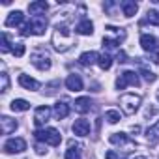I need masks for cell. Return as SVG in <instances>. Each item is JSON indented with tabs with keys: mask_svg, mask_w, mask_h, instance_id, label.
Segmentation results:
<instances>
[{
	"mask_svg": "<svg viewBox=\"0 0 159 159\" xmlns=\"http://www.w3.org/2000/svg\"><path fill=\"white\" fill-rule=\"evenodd\" d=\"M17 122L15 120H11L10 116H2L0 118V131H2V135H10V133H13L15 129H17Z\"/></svg>",
	"mask_w": 159,
	"mask_h": 159,
	"instance_id": "4fadbf2b",
	"label": "cell"
},
{
	"mask_svg": "<svg viewBox=\"0 0 159 159\" xmlns=\"http://www.w3.org/2000/svg\"><path fill=\"white\" fill-rule=\"evenodd\" d=\"M36 140L38 142H43V144H51V146H58L62 142V135L58 129L54 127H45V129H38L34 133Z\"/></svg>",
	"mask_w": 159,
	"mask_h": 159,
	"instance_id": "7a4b0ae2",
	"label": "cell"
},
{
	"mask_svg": "<svg viewBox=\"0 0 159 159\" xmlns=\"http://www.w3.org/2000/svg\"><path fill=\"white\" fill-rule=\"evenodd\" d=\"M36 153H39V155L47 153V144H41V142H38V144H36Z\"/></svg>",
	"mask_w": 159,
	"mask_h": 159,
	"instance_id": "1f68e13d",
	"label": "cell"
},
{
	"mask_svg": "<svg viewBox=\"0 0 159 159\" xmlns=\"http://www.w3.org/2000/svg\"><path fill=\"white\" fill-rule=\"evenodd\" d=\"M140 101H142V98L140 96H137V94H124L122 98H120V105H122V111L125 112V114H135L137 111H139V107H140Z\"/></svg>",
	"mask_w": 159,
	"mask_h": 159,
	"instance_id": "5b68a950",
	"label": "cell"
},
{
	"mask_svg": "<svg viewBox=\"0 0 159 159\" xmlns=\"http://www.w3.org/2000/svg\"><path fill=\"white\" fill-rule=\"evenodd\" d=\"M47 10H49V4L45 2V0H38V2L28 4V11H30L32 17H43Z\"/></svg>",
	"mask_w": 159,
	"mask_h": 159,
	"instance_id": "30bf717a",
	"label": "cell"
},
{
	"mask_svg": "<svg viewBox=\"0 0 159 159\" xmlns=\"http://www.w3.org/2000/svg\"><path fill=\"white\" fill-rule=\"evenodd\" d=\"M66 86H67V90H71V92H81L83 90V79L79 77V75H69L67 79H66Z\"/></svg>",
	"mask_w": 159,
	"mask_h": 159,
	"instance_id": "5bb4252c",
	"label": "cell"
},
{
	"mask_svg": "<svg viewBox=\"0 0 159 159\" xmlns=\"http://www.w3.org/2000/svg\"><path fill=\"white\" fill-rule=\"evenodd\" d=\"M52 43H54L56 51H60V52L67 51L73 45V34H71V30L66 25H56L54 34H52Z\"/></svg>",
	"mask_w": 159,
	"mask_h": 159,
	"instance_id": "6da1fadb",
	"label": "cell"
},
{
	"mask_svg": "<svg viewBox=\"0 0 159 159\" xmlns=\"http://www.w3.org/2000/svg\"><path fill=\"white\" fill-rule=\"evenodd\" d=\"M49 118H51V109H49L47 105H41V107L36 109V112H34V124H36V125L47 124Z\"/></svg>",
	"mask_w": 159,
	"mask_h": 159,
	"instance_id": "9c48e42d",
	"label": "cell"
},
{
	"mask_svg": "<svg viewBox=\"0 0 159 159\" xmlns=\"http://www.w3.org/2000/svg\"><path fill=\"white\" fill-rule=\"evenodd\" d=\"M139 84H140V79H139L137 71H124L116 79V88L118 90H124L127 86H139Z\"/></svg>",
	"mask_w": 159,
	"mask_h": 159,
	"instance_id": "8992f818",
	"label": "cell"
},
{
	"mask_svg": "<svg viewBox=\"0 0 159 159\" xmlns=\"http://www.w3.org/2000/svg\"><path fill=\"white\" fill-rule=\"evenodd\" d=\"M135 159H148V157H142V155H137Z\"/></svg>",
	"mask_w": 159,
	"mask_h": 159,
	"instance_id": "d590c367",
	"label": "cell"
},
{
	"mask_svg": "<svg viewBox=\"0 0 159 159\" xmlns=\"http://www.w3.org/2000/svg\"><path fill=\"white\" fill-rule=\"evenodd\" d=\"M98 62H99V54L94 52V51H86V52H83L79 56V64L81 66H94Z\"/></svg>",
	"mask_w": 159,
	"mask_h": 159,
	"instance_id": "9a60e30c",
	"label": "cell"
},
{
	"mask_svg": "<svg viewBox=\"0 0 159 159\" xmlns=\"http://www.w3.org/2000/svg\"><path fill=\"white\" fill-rule=\"evenodd\" d=\"M10 51V43H8V34L4 32L2 34V52H8Z\"/></svg>",
	"mask_w": 159,
	"mask_h": 159,
	"instance_id": "4dcf8cb0",
	"label": "cell"
},
{
	"mask_svg": "<svg viewBox=\"0 0 159 159\" xmlns=\"http://www.w3.org/2000/svg\"><path fill=\"white\" fill-rule=\"evenodd\" d=\"M105 157H107V159H118L114 152H107V155H105Z\"/></svg>",
	"mask_w": 159,
	"mask_h": 159,
	"instance_id": "836d02e7",
	"label": "cell"
},
{
	"mask_svg": "<svg viewBox=\"0 0 159 159\" xmlns=\"http://www.w3.org/2000/svg\"><path fill=\"white\" fill-rule=\"evenodd\" d=\"M26 150V142L23 139H8L4 142V152L6 153H21Z\"/></svg>",
	"mask_w": 159,
	"mask_h": 159,
	"instance_id": "ba28073f",
	"label": "cell"
},
{
	"mask_svg": "<svg viewBox=\"0 0 159 159\" xmlns=\"http://www.w3.org/2000/svg\"><path fill=\"white\" fill-rule=\"evenodd\" d=\"M23 19H25V15H23V11H19V10H15V11H11L8 17H6V21H4V25L6 26H19L21 23H23Z\"/></svg>",
	"mask_w": 159,
	"mask_h": 159,
	"instance_id": "ac0fdd59",
	"label": "cell"
},
{
	"mask_svg": "<svg viewBox=\"0 0 159 159\" xmlns=\"http://www.w3.org/2000/svg\"><path fill=\"white\" fill-rule=\"evenodd\" d=\"M146 23H152V25H157V26H159V13L153 11V10H150V11H148V17H146L140 25H146Z\"/></svg>",
	"mask_w": 159,
	"mask_h": 159,
	"instance_id": "484cf974",
	"label": "cell"
},
{
	"mask_svg": "<svg viewBox=\"0 0 159 159\" xmlns=\"http://www.w3.org/2000/svg\"><path fill=\"white\" fill-rule=\"evenodd\" d=\"M146 139H148L150 144H157L159 142V120H157V124H153L152 127L146 129Z\"/></svg>",
	"mask_w": 159,
	"mask_h": 159,
	"instance_id": "ffe728a7",
	"label": "cell"
},
{
	"mask_svg": "<svg viewBox=\"0 0 159 159\" xmlns=\"http://www.w3.org/2000/svg\"><path fill=\"white\" fill-rule=\"evenodd\" d=\"M120 6H122V11H124L125 17H133L137 13V10H139V4L133 2V0H125V2H122Z\"/></svg>",
	"mask_w": 159,
	"mask_h": 159,
	"instance_id": "44dd1931",
	"label": "cell"
},
{
	"mask_svg": "<svg viewBox=\"0 0 159 159\" xmlns=\"http://www.w3.org/2000/svg\"><path fill=\"white\" fill-rule=\"evenodd\" d=\"M66 159H81V146L69 142V150L66 152Z\"/></svg>",
	"mask_w": 159,
	"mask_h": 159,
	"instance_id": "cb8c5ba5",
	"label": "cell"
},
{
	"mask_svg": "<svg viewBox=\"0 0 159 159\" xmlns=\"http://www.w3.org/2000/svg\"><path fill=\"white\" fill-rule=\"evenodd\" d=\"M155 112H157V111H155V107H148V109H146V118L155 116Z\"/></svg>",
	"mask_w": 159,
	"mask_h": 159,
	"instance_id": "d6a6232c",
	"label": "cell"
},
{
	"mask_svg": "<svg viewBox=\"0 0 159 159\" xmlns=\"http://www.w3.org/2000/svg\"><path fill=\"white\" fill-rule=\"evenodd\" d=\"M75 32H77V34H81V36H92V34H94V25H92L88 19H83L81 23L77 25Z\"/></svg>",
	"mask_w": 159,
	"mask_h": 159,
	"instance_id": "e0dca14e",
	"label": "cell"
},
{
	"mask_svg": "<svg viewBox=\"0 0 159 159\" xmlns=\"http://www.w3.org/2000/svg\"><path fill=\"white\" fill-rule=\"evenodd\" d=\"M109 140H111V144H114V146H124V148H131V146H133V140H131L125 133H112V135L109 137Z\"/></svg>",
	"mask_w": 159,
	"mask_h": 159,
	"instance_id": "8fae6325",
	"label": "cell"
},
{
	"mask_svg": "<svg viewBox=\"0 0 159 159\" xmlns=\"http://www.w3.org/2000/svg\"><path fill=\"white\" fill-rule=\"evenodd\" d=\"M10 107H11V111H13V112H25V111H28V109H30V103H28L26 99H13Z\"/></svg>",
	"mask_w": 159,
	"mask_h": 159,
	"instance_id": "603a6c76",
	"label": "cell"
},
{
	"mask_svg": "<svg viewBox=\"0 0 159 159\" xmlns=\"http://www.w3.org/2000/svg\"><path fill=\"white\" fill-rule=\"evenodd\" d=\"M47 28V19L45 17H32L21 30L23 36H41Z\"/></svg>",
	"mask_w": 159,
	"mask_h": 159,
	"instance_id": "3957f363",
	"label": "cell"
},
{
	"mask_svg": "<svg viewBox=\"0 0 159 159\" xmlns=\"http://www.w3.org/2000/svg\"><path fill=\"white\" fill-rule=\"evenodd\" d=\"M0 79H2V92H8V88H10V79H8V73H0Z\"/></svg>",
	"mask_w": 159,
	"mask_h": 159,
	"instance_id": "f546056e",
	"label": "cell"
},
{
	"mask_svg": "<svg viewBox=\"0 0 159 159\" xmlns=\"http://www.w3.org/2000/svg\"><path fill=\"white\" fill-rule=\"evenodd\" d=\"M157 99H159V92H157Z\"/></svg>",
	"mask_w": 159,
	"mask_h": 159,
	"instance_id": "8d00e7d4",
	"label": "cell"
},
{
	"mask_svg": "<svg viewBox=\"0 0 159 159\" xmlns=\"http://www.w3.org/2000/svg\"><path fill=\"white\" fill-rule=\"evenodd\" d=\"M140 47L152 56V60H153L155 64H159V41H157L155 36H152V34H142V36H140Z\"/></svg>",
	"mask_w": 159,
	"mask_h": 159,
	"instance_id": "277c9868",
	"label": "cell"
},
{
	"mask_svg": "<svg viewBox=\"0 0 159 159\" xmlns=\"http://www.w3.org/2000/svg\"><path fill=\"white\" fill-rule=\"evenodd\" d=\"M30 62H32L39 71H47V69L51 67V56H49V52H47V51H43V49H39V51H36V52H32Z\"/></svg>",
	"mask_w": 159,
	"mask_h": 159,
	"instance_id": "52a82bcc",
	"label": "cell"
},
{
	"mask_svg": "<svg viewBox=\"0 0 159 159\" xmlns=\"http://www.w3.org/2000/svg\"><path fill=\"white\" fill-rule=\"evenodd\" d=\"M90 109H92L90 98H79V99H75V111L77 112L86 114V112H90Z\"/></svg>",
	"mask_w": 159,
	"mask_h": 159,
	"instance_id": "2e32d148",
	"label": "cell"
},
{
	"mask_svg": "<svg viewBox=\"0 0 159 159\" xmlns=\"http://www.w3.org/2000/svg\"><path fill=\"white\" fill-rule=\"evenodd\" d=\"M118 62H127V60H125V52H120V54H118Z\"/></svg>",
	"mask_w": 159,
	"mask_h": 159,
	"instance_id": "e575fe53",
	"label": "cell"
},
{
	"mask_svg": "<svg viewBox=\"0 0 159 159\" xmlns=\"http://www.w3.org/2000/svg\"><path fill=\"white\" fill-rule=\"evenodd\" d=\"M142 75H144V81L146 83H153L155 79H157V75L152 73V71H148V69H142Z\"/></svg>",
	"mask_w": 159,
	"mask_h": 159,
	"instance_id": "f1b7e54d",
	"label": "cell"
},
{
	"mask_svg": "<svg viewBox=\"0 0 159 159\" xmlns=\"http://www.w3.org/2000/svg\"><path fill=\"white\" fill-rule=\"evenodd\" d=\"M105 120L109 124H116V122H120V112L118 111H107L105 112Z\"/></svg>",
	"mask_w": 159,
	"mask_h": 159,
	"instance_id": "4316f807",
	"label": "cell"
},
{
	"mask_svg": "<svg viewBox=\"0 0 159 159\" xmlns=\"http://www.w3.org/2000/svg\"><path fill=\"white\" fill-rule=\"evenodd\" d=\"M52 112H54V116H56L58 120H62V118H66V116L69 114V105H67V103H64V101H58V103L54 105Z\"/></svg>",
	"mask_w": 159,
	"mask_h": 159,
	"instance_id": "7402d4cb",
	"label": "cell"
},
{
	"mask_svg": "<svg viewBox=\"0 0 159 159\" xmlns=\"http://www.w3.org/2000/svg\"><path fill=\"white\" fill-rule=\"evenodd\" d=\"M19 84H21L23 88H26V90H38V88H39V83L36 81V79L28 77V75H21V77H19Z\"/></svg>",
	"mask_w": 159,
	"mask_h": 159,
	"instance_id": "d6986e66",
	"label": "cell"
},
{
	"mask_svg": "<svg viewBox=\"0 0 159 159\" xmlns=\"http://www.w3.org/2000/svg\"><path fill=\"white\" fill-rule=\"evenodd\" d=\"M98 64H99L101 69H109V67L112 66V58H111V54H107V52H105V54H99V62H98Z\"/></svg>",
	"mask_w": 159,
	"mask_h": 159,
	"instance_id": "d4e9b609",
	"label": "cell"
},
{
	"mask_svg": "<svg viewBox=\"0 0 159 159\" xmlns=\"http://www.w3.org/2000/svg\"><path fill=\"white\" fill-rule=\"evenodd\" d=\"M25 51H26V47H25V43H15L13 47H11V52L17 56V58H21L23 54H25Z\"/></svg>",
	"mask_w": 159,
	"mask_h": 159,
	"instance_id": "83f0119b",
	"label": "cell"
},
{
	"mask_svg": "<svg viewBox=\"0 0 159 159\" xmlns=\"http://www.w3.org/2000/svg\"><path fill=\"white\" fill-rule=\"evenodd\" d=\"M73 133L79 135V137H86V135L90 133V122L84 120V118L75 120V124H73Z\"/></svg>",
	"mask_w": 159,
	"mask_h": 159,
	"instance_id": "7c38bea8",
	"label": "cell"
}]
</instances>
